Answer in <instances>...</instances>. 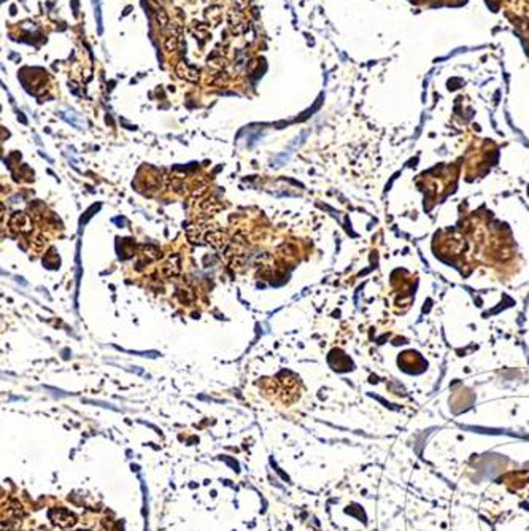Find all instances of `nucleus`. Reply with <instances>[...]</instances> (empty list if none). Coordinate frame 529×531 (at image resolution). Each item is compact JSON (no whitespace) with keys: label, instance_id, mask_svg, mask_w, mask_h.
Masks as SVG:
<instances>
[{"label":"nucleus","instance_id":"nucleus-1","mask_svg":"<svg viewBox=\"0 0 529 531\" xmlns=\"http://www.w3.org/2000/svg\"><path fill=\"white\" fill-rule=\"evenodd\" d=\"M94 4V10H95V18H97V27H99V34H102V13H101V4H99V0H92Z\"/></svg>","mask_w":529,"mask_h":531},{"label":"nucleus","instance_id":"nucleus-2","mask_svg":"<svg viewBox=\"0 0 529 531\" xmlns=\"http://www.w3.org/2000/svg\"><path fill=\"white\" fill-rule=\"evenodd\" d=\"M175 48H176V35H169V38L165 40V50L173 51Z\"/></svg>","mask_w":529,"mask_h":531}]
</instances>
